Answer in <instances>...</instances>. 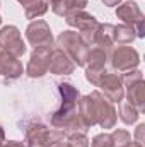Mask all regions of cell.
Here are the masks:
<instances>
[{
  "instance_id": "6da1fadb",
  "label": "cell",
  "mask_w": 145,
  "mask_h": 147,
  "mask_svg": "<svg viewBox=\"0 0 145 147\" xmlns=\"http://www.w3.org/2000/svg\"><path fill=\"white\" fill-rule=\"evenodd\" d=\"M65 132L60 128H50L43 123H33L26 128V146L28 147H51L65 139Z\"/></svg>"
},
{
  "instance_id": "7a4b0ae2",
  "label": "cell",
  "mask_w": 145,
  "mask_h": 147,
  "mask_svg": "<svg viewBox=\"0 0 145 147\" xmlns=\"http://www.w3.org/2000/svg\"><path fill=\"white\" fill-rule=\"evenodd\" d=\"M56 48L70 57V60L75 63V67H84L85 65V57H87L89 48L82 43L79 33H75V31L60 33L58 38H56Z\"/></svg>"
},
{
  "instance_id": "3957f363",
  "label": "cell",
  "mask_w": 145,
  "mask_h": 147,
  "mask_svg": "<svg viewBox=\"0 0 145 147\" xmlns=\"http://www.w3.org/2000/svg\"><path fill=\"white\" fill-rule=\"evenodd\" d=\"M108 55L104 50L94 46V48H89L87 51V57H85V79L97 87L99 84V79L103 77V74L108 72L106 70V63H108Z\"/></svg>"
},
{
  "instance_id": "277c9868",
  "label": "cell",
  "mask_w": 145,
  "mask_h": 147,
  "mask_svg": "<svg viewBox=\"0 0 145 147\" xmlns=\"http://www.w3.org/2000/svg\"><path fill=\"white\" fill-rule=\"evenodd\" d=\"M94 101V108H96V120H97V125L101 128H113L116 125V120H118V115L114 110V103H111L108 98L101 92V91H92L89 94Z\"/></svg>"
},
{
  "instance_id": "5b68a950",
  "label": "cell",
  "mask_w": 145,
  "mask_h": 147,
  "mask_svg": "<svg viewBox=\"0 0 145 147\" xmlns=\"http://www.w3.org/2000/svg\"><path fill=\"white\" fill-rule=\"evenodd\" d=\"M108 60L114 70L123 74V72H128V70H133V69L138 67L140 55L132 46H118V48L109 51Z\"/></svg>"
},
{
  "instance_id": "8992f818",
  "label": "cell",
  "mask_w": 145,
  "mask_h": 147,
  "mask_svg": "<svg viewBox=\"0 0 145 147\" xmlns=\"http://www.w3.org/2000/svg\"><path fill=\"white\" fill-rule=\"evenodd\" d=\"M0 46L15 58H21L28 51V46L22 41L17 26H3L0 29Z\"/></svg>"
},
{
  "instance_id": "52a82bcc",
  "label": "cell",
  "mask_w": 145,
  "mask_h": 147,
  "mask_svg": "<svg viewBox=\"0 0 145 147\" xmlns=\"http://www.w3.org/2000/svg\"><path fill=\"white\" fill-rule=\"evenodd\" d=\"M26 39L33 48L53 46V34L50 24L43 19L29 22V26L26 28Z\"/></svg>"
},
{
  "instance_id": "ba28073f",
  "label": "cell",
  "mask_w": 145,
  "mask_h": 147,
  "mask_svg": "<svg viewBox=\"0 0 145 147\" xmlns=\"http://www.w3.org/2000/svg\"><path fill=\"white\" fill-rule=\"evenodd\" d=\"M97 87L101 92L108 98L111 103H121L125 99V86L119 79V75L114 72H104L99 79Z\"/></svg>"
},
{
  "instance_id": "9c48e42d",
  "label": "cell",
  "mask_w": 145,
  "mask_h": 147,
  "mask_svg": "<svg viewBox=\"0 0 145 147\" xmlns=\"http://www.w3.org/2000/svg\"><path fill=\"white\" fill-rule=\"evenodd\" d=\"M53 46H43V48H34L31 53L29 63L26 67V74L31 79H39L48 74V65H50V55H51Z\"/></svg>"
},
{
  "instance_id": "30bf717a",
  "label": "cell",
  "mask_w": 145,
  "mask_h": 147,
  "mask_svg": "<svg viewBox=\"0 0 145 147\" xmlns=\"http://www.w3.org/2000/svg\"><path fill=\"white\" fill-rule=\"evenodd\" d=\"M75 70V63L70 60V57L67 53H63L58 48L51 50L50 55V65H48V72L55 74V75H70Z\"/></svg>"
},
{
  "instance_id": "8fae6325",
  "label": "cell",
  "mask_w": 145,
  "mask_h": 147,
  "mask_svg": "<svg viewBox=\"0 0 145 147\" xmlns=\"http://www.w3.org/2000/svg\"><path fill=\"white\" fill-rule=\"evenodd\" d=\"M22 72H24V67H22L21 60L12 57L0 46V75L14 80V79H19Z\"/></svg>"
},
{
  "instance_id": "7c38bea8",
  "label": "cell",
  "mask_w": 145,
  "mask_h": 147,
  "mask_svg": "<svg viewBox=\"0 0 145 147\" xmlns=\"http://www.w3.org/2000/svg\"><path fill=\"white\" fill-rule=\"evenodd\" d=\"M77 115L79 118L82 120V123L91 128L94 125H97V120H96V108H94V101L92 98L87 94V96H80L79 101H77Z\"/></svg>"
},
{
  "instance_id": "4fadbf2b",
  "label": "cell",
  "mask_w": 145,
  "mask_h": 147,
  "mask_svg": "<svg viewBox=\"0 0 145 147\" xmlns=\"http://www.w3.org/2000/svg\"><path fill=\"white\" fill-rule=\"evenodd\" d=\"M116 17L123 21V24L133 26L135 22H138L140 19H144V14L138 7L137 2H123L118 5L116 9Z\"/></svg>"
},
{
  "instance_id": "5bb4252c",
  "label": "cell",
  "mask_w": 145,
  "mask_h": 147,
  "mask_svg": "<svg viewBox=\"0 0 145 147\" xmlns=\"http://www.w3.org/2000/svg\"><path fill=\"white\" fill-rule=\"evenodd\" d=\"M65 22L70 28H77L79 31H82V29H87L91 26H96L97 24V19L82 9V10H73L70 14H67L65 16Z\"/></svg>"
},
{
  "instance_id": "9a60e30c",
  "label": "cell",
  "mask_w": 145,
  "mask_h": 147,
  "mask_svg": "<svg viewBox=\"0 0 145 147\" xmlns=\"http://www.w3.org/2000/svg\"><path fill=\"white\" fill-rule=\"evenodd\" d=\"M125 98L128 99V103H130V105H133L137 110L142 113V111L145 110L144 80H138V82H135V84H130V86H126Z\"/></svg>"
},
{
  "instance_id": "2e32d148",
  "label": "cell",
  "mask_w": 145,
  "mask_h": 147,
  "mask_svg": "<svg viewBox=\"0 0 145 147\" xmlns=\"http://www.w3.org/2000/svg\"><path fill=\"white\" fill-rule=\"evenodd\" d=\"M89 0H56L55 3H51V10L60 16V17H65L67 14H70L73 10H82L85 5H87Z\"/></svg>"
},
{
  "instance_id": "e0dca14e",
  "label": "cell",
  "mask_w": 145,
  "mask_h": 147,
  "mask_svg": "<svg viewBox=\"0 0 145 147\" xmlns=\"http://www.w3.org/2000/svg\"><path fill=\"white\" fill-rule=\"evenodd\" d=\"M113 29L114 26L113 24H99L97 28V34H96V46L104 50L106 53L111 51L113 45H114V39H113Z\"/></svg>"
},
{
  "instance_id": "ac0fdd59",
  "label": "cell",
  "mask_w": 145,
  "mask_h": 147,
  "mask_svg": "<svg viewBox=\"0 0 145 147\" xmlns=\"http://www.w3.org/2000/svg\"><path fill=\"white\" fill-rule=\"evenodd\" d=\"M24 7L26 19H36L48 12V3L44 0H17Z\"/></svg>"
},
{
  "instance_id": "d6986e66",
  "label": "cell",
  "mask_w": 145,
  "mask_h": 147,
  "mask_svg": "<svg viewBox=\"0 0 145 147\" xmlns=\"http://www.w3.org/2000/svg\"><path fill=\"white\" fill-rule=\"evenodd\" d=\"M135 38H137V33H135L133 26L118 24V26H114V29H113V39H114V43H118V45H130V43L135 41Z\"/></svg>"
},
{
  "instance_id": "ffe728a7",
  "label": "cell",
  "mask_w": 145,
  "mask_h": 147,
  "mask_svg": "<svg viewBox=\"0 0 145 147\" xmlns=\"http://www.w3.org/2000/svg\"><path fill=\"white\" fill-rule=\"evenodd\" d=\"M119 106H118V111H116V115L119 116V120L125 123V125H133V123H137L138 121V116H140V111L137 110L133 105H130V103H118Z\"/></svg>"
},
{
  "instance_id": "44dd1931",
  "label": "cell",
  "mask_w": 145,
  "mask_h": 147,
  "mask_svg": "<svg viewBox=\"0 0 145 147\" xmlns=\"http://www.w3.org/2000/svg\"><path fill=\"white\" fill-rule=\"evenodd\" d=\"M111 137H113V146L114 147H126L132 142V135L125 128H114Z\"/></svg>"
},
{
  "instance_id": "7402d4cb",
  "label": "cell",
  "mask_w": 145,
  "mask_h": 147,
  "mask_svg": "<svg viewBox=\"0 0 145 147\" xmlns=\"http://www.w3.org/2000/svg\"><path fill=\"white\" fill-rule=\"evenodd\" d=\"M68 146L70 147H89V139L84 132H72L68 134Z\"/></svg>"
},
{
  "instance_id": "603a6c76",
  "label": "cell",
  "mask_w": 145,
  "mask_h": 147,
  "mask_svg": "<svg viewBox=\"0 0 145 147\" xmlns=\"http://www.w3.org/2000/svg\"><path fill=\"white\" fill-rule=\"evenodd\" d=\"M119 79H121L123 86L126 87V86H130V84H135V82H138V80H144V74H142V70H138V69H133V70L123 72V75H121Z\"/></svg>"
},
{
  "instance_id": "cb8c5ba5",
  "label": "cell",
  "mask_w": 145,
  "mask_h": 147,
  "mask_svg": "<svg viewBox=\"0 0 145 147\" xmlns=\"http://www.w3.org/2000/svg\"><path fill=\"white\" fill-rule=\"evenodd\" d=\"M91 146L92 147H114L113 146V137H111V134H106V132L94 135L92 140H91Z\"/></svg>"
},
{
  "instance_id": "d4e9b609",
  "label": "cell",
  "mask_w": 145,
  "mask_h": 147,
  "mask_svg": "<svg viewBox=\"0 0 145 147\" xmlns=\"http://www.w3.org/2000/svg\"><path fill=\"white\" fill-rule=\"evenodd\" d=\"M135 142H138V144H144L145 142V125L144 123H140L137 128H135Z\"/></svg>"
},
{
  "instance_id": "484cf974",
  "label": "cell",
  "mask_w": 145,
  "mask_h": 147,
  "mask_svg": "<svg viewBox=\"0 0 145 147\" xmlns=\"http://www.w3.org/2000/svg\"><path fill=\"white\" fill-rule=\"evenodd\" d=\"M3 147H28L24 142H19V140H9Z\"/></svg>"
},
{
  "instance_id": "4316f807",
  "label": "cell",
  "mask_w": 145,
  "mask_h": 147,
  "mask_svg": "<svg viewBox=\"0 0 145 147\" xmlns=\"http://www.w3.org/2000/svg\"><path fill=\"white\" fill-rule=\"evenodd\" d=\"M123 0H103V3L106 5V7H116V5H119Z\"/></svg>"
},
{
  "instance_id": "83f0119b",
  "label": "cell",
  "mask_w": 145,
  "mask_h": 147,
  "mask_svg": "<svg viewBox=\"0 0 145 147\" xmlns=\"http://www.w3.org/2000/svg\"><path fill=\"white\" fill-rule=\"evenodd\" d=\"M51 147H70V146H68V142H63L62 140V142H56L55 146H51Z\"/></svg>"
},
{
  "instance_id": "f1b7e54d",
  "label": "cell",
  "mask_w": 145,
  "mask_h": 147,
  "mask_svg": "<svg viewBox=\"0 0 145 147\" xmlns=\"http://www.w3.org/2000/svg\"><path fill=\"white\" fill-rule=\"evenodd\" d=\"M126 147H144V144H138V142H135V140H132V142H130V144H128Z\"/></svg>"
},
{
  "instance_id": "f546056e",
  "label": "cell",
  "mask_w": 145,
  "mask_h": 147,
  "mask_svg": "<svg viewBox=\"0 0 145 147\" xmlns=\"http://www.w3.org/2000/svg\"><path fill=\"white\" fill-rule=\"evenodd\" d=\"M3 140H5V132H3V128L0 127V144H3Z\"/></svg>"
},
{
  "instance_id": "4dcf8cb0",
  "label": "cell",
  "mask_w": 145,
  "mask_h": 147,
  "mask_svg": "<svg viewBox=\"0 0 145 147\" xmlns=\"http://www.w3.org/2000/svg\"><path fill=\"white\" fill-rule=\"evenodd\" d=\"M44 2H46V3H48V5H51V3H55V2H56V0H44Z\"/></svg>"
},
{
  "instance_id": "1f68e13d",
  "label": "cell",
  "mask_w": 145,
  "mask_h": 147,
  "mask_svg": "<svg viewBox=\"0 0 145 147\" xmlns=\"http://www.w3.org/2000/svg\"><path fill=\"white\" fill-rule=\"evenodd\" d=\"M0 26H2V17H0Z\"/></svg>"
},
{
  "instance_id": "d6a6232c",
  "label": "cell",
  "mask_w": 145,
  "mask_h": 147,
  "mask_svg": "<svg viewBox=\"0 0 145 147\" xmlns=\"http://www.w3.org/2000/svg\"><path fill=\"white\" fill-rule=\"evenodd\" d=\"M0 147H3V144H0Z\"/></svg>"
}]
</instances>
